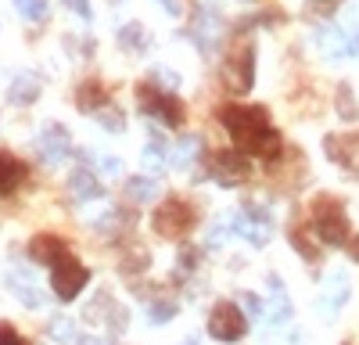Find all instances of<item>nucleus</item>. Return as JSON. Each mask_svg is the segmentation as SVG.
Instances as JSON below:
<instances>
[{
    "label": "nucleus",
    "mask_w": 359,
    "mask_h": 345,
    "mask_svg": "<svg viewBox=\"0 0 359 345\" xmlns=\"http://www.w3.org/2000/svg\"><path fill=\"white\" fill-rule=\"evenodd\" d=\"M76 101H79V108H83V111H104V104H108V90H104L101 83L90 79V83H83V86H79Z\"/></svg>",
    "instance_id": "13"
},
{
    "label": "nucleus",
    "mask_w": 359,
    "mask_h": 345,
    "mask_svg": "<svg viewBox=\"0 0 359 345\" xmlns=\"http://www.w3.org/2000/svg\"><path fill=\"white\" fill-rule=\"evenodd\" d=\"M266 313H269V324H284L287 316H291V302L284 295H273V306H269Z\"/></svg>",
    "instance_id": "19"
},
{
    "label": "nucleus",
    "mask_w": 359,
    "mask_h": 345,
    "mask_svg": "<svg viewBox=\"0 0 359 345\" xmlns=\"http://www.w3.org/2000/svg\"><path fill=\"white\" fill-rule=\"evenodd\" d=\"M86 280H90L86 266H79V259H76L69 248L50 263V284H54V295L62 299V302H72L83 288H86Z\"/></svg>",
    "instance_id": "3"
},
{
    "label": "nucleus",
    "mask_w": 359,
    "mask_h": 345,
    "mask_svg": "<svg viewBox=\"0 0 359 345\" xmlns=\"http://www.w3.org/2000/svg\"><path fill=\"white\" fill-rule=\"evenodd\" d=\"M151 313H155L151 320H155V324H162V320H169V313H172V309H169V306H155Z\"/></svg>",
    "instance_id": "24"
},
{
    "label": "nucleus",
    "mask_w": 359,
    "mask_h": 345,
    "mask_svg": "<svg viewBox=\"0 0 359 345\" xmlns=\"http://www.w3.org/2000/svg\"><path fill=\"white\" fill-rule=\"evenodd\" d=\"M36 148H40V155H43L47 162H62V158H69V151H72V140H69L65 126H47V130L36 137Z\"/></svg>",
    "instance_id": "9"
},
{
    "label": "nucleus",
    "mask_w": 359,
    "mask_h": 345,
    "mask_svg": "<svg viewBox=\"0 0 359 345\" xmlns=\"http://www.w3.org/2000/svg\"><path fill=\"white\" fill-rule=\"evenodd\" d=\"M62 252H65V241L54 238V234H36L33 241H29V255H33L36 263H54Z\"/></svg>",
    "instance_id": "11"
},
{
    "label": "nucleus",
    "mask_w": 359,
    "mask_h": 345,
    "mask_svg": "<svg viewBox=\"0 0 359 345\" xmlns=\"http://www.w3.org/2000/svg\"><path fill=\"white\" fill-rule=\"evenodd\" d=\"M241 302H245V309H248L252 316H266V306L259 302V295H245Z\"/></svg>",
    "instance_id": "22"
},
{
    "label": "nucleus",
    "mask_w": 359,
    "mask_h": 345,
    "mask_svg": "<svg viewBox=\"0 0 359 345\" xmlns=\"http://www.w3.org/2000/svg\"><path fill=\"white\" fill-rule=\"evenodd\" d=\"M36 94H40V79H36V76H18V79L11 83V101H18V104L33 101Z\"/></svg>",
    "instance_id": "15"
},
{
    "label": "nucleus",
    "mask_w": 359,
    "mask_h": 345,
    "mask_svg": "<svg viewBox=\"0 0 359 345\" xmlns=\"http://www.w3.org/2000/svg\"><path fill=\"white\" fill-rule=\"evenodd\" d=\"M22 180H25V165L15 155L0 151V191H15Z\"/></svg>",
    "instance_id": "12"
},
{
    "label": "nucleus",
    "mask_w": 359,
    "mask_h": 345,
    "mask_svg": "<svg viewBox=\"0 0 359 345\" xmlns=\"http://www.w3.org/2000/svg\"><path fill=\"white\" fill-rule=\"evenodd\" d=\"M15 8H18V15H22V18L40 22V18L47 15V0H15Z\"/></svg>",
    "instance_id": "18"
},
{
    "label": "nucleus",
    "mask_w": 359,
    "mask_h": 345,
    "mask_svg": "<svg viewBox=\"0 0 359 345\" xmlns=\"http://www.w3.org/2000/svg\"><path fill=\"white\" fill-rule=\"evenodd\" d=\"M219 123L230 130V137L241 144L245 151L259 155V158H277L280 155V133L269 123L266 108H237L226 104L219 108Z\"/></svg>",
    "instance_id": "1"
},
{
    "label": "nucleus",
    "mask_w": 359,
    "mask_h": 345,
    "mask_svg": "<svg viewBox=\"0 0 359 345\" xmlns=\"http://www.w3.org/2000/svg\"><path fill=\"white\" fill-rule=\"evenodd\" d=\"M184 345H198V338H187V341H184Z\"/></svg>",
    "instance_id": "27"
},
{
    "label": "nucleus",
    "mask_w": 359,
    "mask_h": 345,
    "mask_svg": "<svg viewBox=\"0 0 359 345\" xmlns=\"http://www.w3.org/2000/svg\"><path fill=\"white\" fill-rule=\"evenodd\" d=\"M76 345H101V341H97V338H79Z\"/></svg>",
    "instance_id": "26"
},
{
    "label": "nucleus",
    "mask_w": 359,
    "mask_h": 345,
    "mask_svg": "<svg viewBox=\"0 0 359 345\" xmlns=\"http://www.w3.org/2000/svg\"><path fill=\"white\" fill-rule=\"evenodd\" d=\"M69 187H72V194L79 198V201H86V198H101V184H97V177L90 169H76L72 172V180H69Z\"/></svg>",
    "instance_id": "14"
},
{
    "label": "nucleus",
    "mask_w": 359,
    "mask_h": 345,
    "mask_svg": "<svg viewBox=\"0 0 359 345\" xmlns=\"http://www.w3.org/2000/svg\"><path fill=\"white\" fill-rule=\"evenodd\" d=\"M194 151H198V140H194V137L172 144V151H169V165H172V169H187V165H191V158H194Z\"/></svg>",
    "instance_id": "16"
},
{
    "label": "nucleus",
    "mask_w": 359,
    "mask_h": 345,
    "mask_svg": "<svg viewBox=\"0 0 359 345\" xmlns=\"http://www.w3.org/2000/svg\"><path fill=\"white\" fill-rule=\"evenodd\" d=\"M245 331H248V320L230 302H219L212 309V316H208V334L216 341H237V338H245Z\"/></svg>",
    "instance_id": "6"
},
{
    "label": "nucleus",
    "mask_w": 359,
    "mask_h": 345,
    "mask_svg": "<svg viewBox=\"0 0 359 345\" xmlns=\"http://www.w3.org/2000/svg\"><path fill=\"white\" fill-rule=\"evenodd\" d=\"M252 72H255V50H252V43H241L237 54H230V62L223 69V79L237 94H245V90H252Z\"/></svg>",
    "instance_id": "7"
},
{
    "label": "nucleus",
    "mask_w": 359,
    "mask_h": 345,
    "mask_svg": "<svg viewBox=\"0 0 359 345\" xmlns=\"http://www.w3.org/2000/svg\"><path fill=\"white\" fill-rule=\"evenodd\" d=\"M0 345H29L11 324H0Z\"/></svg>",
    "instance_id": "20"
},
{
    "label": "nucleus",
    "mask_w": 359,
    "mask_h": 345,
    "mask_svg": "<svg viewBox=\"0 0 359 345\" xmlns=\"http://www.w3.org/2000/svg\"><path fill=\"white\" fill-rule=\"evenodd\" d=\"M65 4L76 11V15H83V18H90V0H65Z\"/></svg>",
    "instance_id": "23"
},
{
    "label": "nucleus",
    "mask_w": 359,
    "mask_h": 345,
    "mask_svg": "<svg viewBox=\"0 0 359 345\" xmlns=\"http://www.w3.org/2000/svg\"><path fill=\"white\" fill-rule=\"evenodd\" d=\"M50 334H54V338H62V341H72V324L62 316V320H54V324H50Z\"/></svg>",
    "instance_id": "21"
},
{
    "label": "nucleus",
    "mask_w": 359,
    "mask_h": 345,
    "mask_svg": "<svg viewBox=\"0 0 359 345\" xmlns=\"http://www.w3.org/2000/svg\"><path fill=\"white\" fill-rule=\"evenodd\" d=\"M126 194H130V201H151L155 194H158V187H155V180H144V177H133L130 184H126Z\"/></svg>",
    "instance_id": "17"
},
{
    "label": "nucleus",
    "mask_w": 359,
    "mask_h": 345,
    "mask_svg": "<svg viewBox=\"0 0 359 345\" xmlns=\"http://www.w3.org/2000/svg\"><path fill=\"white\" fill-rule=\"evenodd\" d=\"M212 172H216L219 184H245L248 180V158L241 151H216Z\"/></svg>",
    "instance_id": "8"
},
{
    "label": "nucleus",
    "mask_w": 359,
    "mask_h": 345,
    "mask_svg": "<svg viewBox=\"0 0 359 345\" xmlns=\"http://www.w3.org/2000/svg\"><path fill=\"white\" fill-rule=\"evenodd\" d=\"M137 101H140L144 115H155V119H162L165 126H180V123H184V104H180V97L158 90L155 83H140L137 86Z\"/></svg>",
    "instance_id": "4"
},
{
    "label": "nucleus",
    "mask_w": 359,
    "mask_h": 345,
    "mask_svg": "<svg viewBox=\"0 0 359 345\" xmlns=\"http://www.w3.org/2000/svg\"><path fill=\"white\" fill-rule=\"evenodd\" d=\"M8 284H11V292H15V299H18V302L33 306V309L43 302V295H40V288H36L33 273H25V270H11V273H8Z\"/></svg>",
    "instance_id": "10"
},
{
    "label": "nucleus",
    "mask_w": 359,
    "mask_h": 345,
    "mask_svg": "<svg viewBox=\"0 0 359 345\" xmlns=\"http://www.w3.org/2000/svg\"><path fill=\"white\" fill-rule=\"evenodd\" d=\"M194 226V209L187 205L184 198H165L162 209L155 212V230L165 238H180Z\"/></svg>",
    "instance_id": "5"
},
{
    "label": "nucleus",
    "mask_w": 359,
    "mask_h": 345,
    "mask_svg": "<svg viewBox=\"0 0 359 345\" xmlns=\"http://www.w3.org/2000/svg\"><path fill=\"white\" fill-rule=\"evenodd\" d=\"M313 234H320V241L327 245H345L348 241V216L341 209L338 198H316L313 201Z\"/></svg>",
    "instance_id": "2"
},
{
    "label": "nucleus",
    "mask_w": 359,
    "mask_h": 345,
    "mask_svg": "<svg viewBox=\"0 0 359 345\" xmlns=\"http://www.w3.org/2000/svg\"><path fill=\"white\" fill-rule=\"evenodd\" d=\"M104 169L108 172H123V162H118V158H104Z\"/></svg>",
    "instance_id": "25"
}]
</instances>
